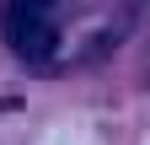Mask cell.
<instances>
[{
  "label": "cell",
  "mask_w": 150,
  "mask_h": 145,
  "mask_svg": "<svg viewBox=\"0 0 150 145\" xmlns=\"http://www.w3.org/2000/svg\"><path fill=\"white\" fill-rule=\"evenodd\" d=\"M6 43L22 54V59H48L54 54V27H48V11H32L22 0L6 6Z\"/></svg>",
  "instance_id": "obj_1"
},
{
  "label": "cell",
  "mask_w": 150,
  "mask_h": 145,
  "mask_svg": "<svg viewBox=\"0 0 150 145\" xmlns=\"http://www.w3.org/2000/svg\"><path fill=\"white\" fill-rule=\"evenodd\" d=\"M22 6H32V11H54V0H22Z\"/></svg>",
  "instance_id": "obj_2"
}]
</instances>
